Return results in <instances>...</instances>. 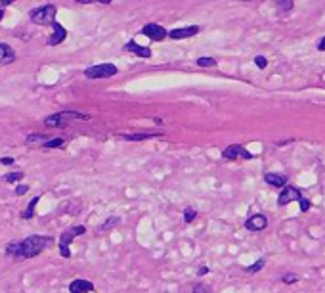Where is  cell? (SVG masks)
I'll return each instance as SVG.
<instances>
[{
  "label": "cell",
  "mask_w": 325,
  "mask_h": 293,
  "mask_svg": "<svg viewBox=\"0 0 325 293\" xmlns=\"http://www.w3.org/2000/svg\"><path fill=\"white\" fill-rule=\"evenodd\" d=\"M54 242L52 236H41V234H33L27 236L25 240L20 242H10L4 248V255L12 261H27V259H35L43 253L46 248H50Z\"/></svg>",
  "instance_id": "6da1fadb"
},
{
  "label": "cell",
  "mask_w": 325,
  "mask_h": 293,
  "mask_svg": "<svg viewBox=\"0 0 325 293\" xmlns=\"http://www.w3.org/2000/svg\"><path fill=\"white\" fill-rule=\"evenodd\" d=\"M83 234H87V226L83 225H75L62 232V236H60V255L64 259H71V249H69L71 248V242L77 236H83Z\"/></svg>",
  "instance_id": "7a4b0ae2"
},
{
  "label": "cell",
  "mask_w": 325,
  "mask_h": 293,
  "mask_svg": "<svg viewBox=\"0 0 325 293\" xmlns=\"http://www.w3.org/2000/svg\"><path fill=\"white\" fill-rule=\"evenodd\" d=\"M56 6L54 4H44V6H39V8H33L29 12V18L31 22L37 23V25H54V20H56Z\"/></svg>",
  "instance_id": "3957f363"
},
{
  "label": "cell",
  "mask_w": 325,
  "mask_h": 293,
  "mask_svg": "<svg viewBox=\"0 0 325 293\" xmlns=\"http://www.w3.org/2000/svg\"><path fill=\"white\" fill-rule=\"evenodd\" d=\"M113 75H117V68L113 64H100L85 69V77L88 79H109Z\"/></svg>",
  "instance_id": "277c9868"
},
{
  "label": "cell",
  "mask_w": 325,
  "mask_h": 293,
  "mask_svg": "<svg viewBox=\"0 0 325 293\" xmlns=\"http://www.w3.org/2000/svg\"><path fill=\"white\" fill-rule=\"evenodd\" d=\"M222 158L228 159V161H236V159H247L249 161V159H253V154L247 152L239 144H232V146H228V148L222 150Z\"/></svg>",
  "instance_id": "5b68a950"
},
{
  "label": "cell",
  "mask_w": 325,
  "mask_h": 293,
  "mask_svg": "<svg viewBox=\"0 0 325 293\" xmlns=\"http://www.w3.org/2000/svg\"><path fill=\"white\" fill-rule=\"evenodd\" d=\"M301 200H303V192H301L299 188H295V186H285L283 192L278 196V205H280V207H285V205H289L291 202H301Z\"/></svg>",
  "instance_id": "8992f818"
},
{
  "label": "cell",
  "mask_w": 325,
  "mask_h": 293,
  "mask_svg": "<svg viewBox=\"0 0 325 293\" xmlns=\"http://www.w3.org/2000/svg\"><path fill=\"white\" fill-rule=\"evenodd\" d=\"M142 35H146L148 39H152V41H155V43H159V41H163V39L169 37L167 29L161 27V25H157V23H148V25L142 29Z\"/></svg>",
  "instance_id": "52a82bcc"
},
{
  "label": "cell",
  "mask_w": 325,
  "mask_h": 293,
  "mask_svg": "<svg viewBox=\"0 0 325 293\" xmlns=\"http://www.w3.org/2000/svg\"><path fill=\"white\" fill-rule=\"evenodd\" d=\"M266 226H268V219H266L264 215H253V217H249V219L245 221V228L251 230V232H260V230H264Z\"/></svg>",
  "instance_id": "ba28073f"
},
{
  "label": "cell",
  "mask_w": 325,
  "mask_h": 293,
  "mask_svg": "<svg viewBox=\"0 0 325 293\" xmlns=\"http://www.w3.org/2000/svg\"><path fill=\"white\" fill-rule=\"evenodd\" d=\"M199 33V27L197 25H190V27H180V29H173L169 33L171 39H190V37H195Z\"/></svg>",
  "instance_id": "9c48e42d"
},
{
  "label": "cell",
  "mask_w": 325,
  "mask_h": 293,
  "mask_svg": "<svg viewBox=\"0 0 325 293\" xmlns=\"http://www.w3.org/2000/svg\"><path fill=\"white\" fill-rule=\"evenodd\" d=\"M52 27H54V33H52V35H50V39H48V46L62 45L65 39H67V31H65L60 23H54Z\"/></svg>",
  "instance_id": "30bf717a"
},
{
  "label": "cell",
  "mask_w": 325,
  "mask_h": 293,
  "mask_svg": "<svg viewBox=\"0 0 325 293\" xmlns=\"http://www.w3.org/2000/svg\"><path fill=\"white\" fill-rule=\"evenodd\" d=\"M94 292V284L88 280H73L69 284V293H90Z\"/></svg>",
  "instance_id": "8fae6325"
},
{
  "label": "cell",
  "mask_w": 325,
  "mask_h": 293,
  "mask_svg": "<svg viewBox=\"0 0 325 293\" xmlns=\"http://www.w3.org/2000/svg\"><path fill=\"white\" fill-rule=\"evenodd\" d=\"M125 50H127V52H132V54H136L138 58H152V48L136 45L134 41H130L129 45H125Z\"/></svg>",
  "instance_id": "7c38bea8"
},
{
  "label": "cell",
  "mask_w": 325,
  "mask_h": 293,
  "mask_svg": "<svg viewBox=\"0 0 325 293\" xmlns=\"http://www.w3.org/2000/svg\"><path fill=\"white\" fill-rule=\"evenodd\" d=\"M264 180H266L268 186H274V188H285L287 186V177L285 175H278V173H266Z\"/></svg>",
  "instance_id": "4fadbf2b"
},
{
  "label": "cell",
  "mask_w": 325,
  "mask_h": 293,
  "mask_svg": "<svg viewBox=\"0 0 325 293\" xmlns=\"http://www.w3.org/2000/svg\"><path fill=\"white\" fill-rule=\"evenodd\" d=\"M14 60H16L14 48L4 45V43H0V66H8V64H12Z\"/></svg>",
  "instance_id": "5bb4252c"
},
{
  "label": "cell",
  "mask_w": 325,
  "mask_h": 293,
  "mask_svg": "<svg viewBox=\"0 0 325 293\" xmlns=\"http://www.w3.org/2000/svg\"><path fill=\"white\" fill-rule=\"evenodd\" d=\"M125 140H130V142H140V140H148V138H155V136H161L159 133H130V135H121Z\"/></svg>",
  "instance_id": "9a60e30c"
},
{
  "label": "cell",
  "mask_w": 325,
  "mask_h": 293,
  "mask_svg": "<svg viewBox=\"0 0 325 293\" xmlns=\"http://www.w3.org/2000/svg\"><path fill=\"white\" fill-rule=\"evenodd\" d=\"M41 202V196H35L31 202H29V205H27V209L25 211H22V219L23 221H31L33 217H35V207H37V203Z\"/></svg>",
  "instance_id": "2e32d148"
},
{
  "label": "cell",
  "mask_w": 325,
  "mask_h": 293,
  "mask_svg": "<svg viewBox=\"0 0 325 293\" xmlns=\"http://www.w3.org/2000/svg\"><path fill=\"white\" fill-rule=\"evenodd\" d=\"M46 140H48L46 135H41V133H31V135L25 138V144H27V146H33V144H41V146H43Z\"/></svg>",
  "instance_id": "e0dca14e"
},
{
  "label": "cell",
  "mask_w": 325,
  "mask_h": 293,
  "mask_svg": "<svg viewBox=\"0 0 325 293\" xmlns=\"http://www.w3.org/2000/svg\"><path fill=\"white\" fill-rule=\"evenodd\" d=\"M65 144L64 138H50V140H46L43 144L44 150H58V148H62Z\"/></svg>",
  "instance_id": "ac0fdd59"
},
{
  "label": "cell",
  "mask_w": 325,
  "mask_h": 293,
  "mask_svg": "<svg viewBox=\"0 0 325 293\" xmlns=\"http://www.w3.org/2000/svg\"><path fill=\"white\" fill-rule=\"evenodd\" d=\"M264 265H266V259H259L255 265H251V267H245L243 270L247 272V274H257V272H260L262 269H264Z\"/></svg>",
  "instance_id": "d6986e66"
},
{
  "label": "cell",
  "mask_w": 325,
  "mask_h": 293,
  "mask_svg": "<svg viewBox=\"0 0 325 293\" xmlns=\"http://www.w3.org/2000/svg\"><path fill=\"white\" fill-rule=\"evenodd\" d=\"M0 180L4 182H18V180H23V173L22 171H18V173H8V175H4Z\"/></svg>",
  "instance_id": "ffe728a7"
},
{
  "label": "cell",
  "mask_w": 325,
  "mask_h": 293,
  "mask_svg": "<svg viewBox=\"0 0 325 293\" xmlns=\"http://www.w3.org/2000/svg\"><path fill=\"white\" fill-rule=\"evenodd\" d=\"M195 217H197V211H195L194 207H188L186 211H184V223L186 225H190V223H194Z\"/></svg>",
  "instance_id": "44dd1931"
},
{
  "label": "cell",
  "mask_w": 325,
  "mask_h": 293,
  "mask_svg": "<svg viewBox=\"0 0 325 293\" xmlns=\"http://www.w3.org/2000/svg\"><path fill=\"white\" fill-rule=\"evenodd\" d=\"M197 66H199V68H215V66H217V60H215V58H199V60H197Z\"/></svg>",
  "instance_id": "7402d4cb"
},
{
  "label": "cell",
  "mask_w": 325,
  "mask_h": 293,
  "mask_svg": "<svg viewBox=\"0 0 325 293\" xmlns=\"http://www.w3.org/2000/svg\"><path fill=\"white\" fill-rule=\"evenodd\" d=\"M121 223V219L119 217H111V219H108L104 225H102V230L106 232V230H111V228H115V225H119Z\"/></svg>",
  "instance_id": "603a6c76"
},
{
  "label": "cell",
  "mask_w": 325,
  "mask_h": 293,
  "mask_svg": "<svg viewBox=\"0 0 325 293\" xmlns=\"http://www.w3.org/2000/svg\"><path fill=\"white\" fill-rule=\"evenodd\" d=\"M276 6L283 12H289L293 10V0H276Z\"/></svg>",
  "instance_id": "cb8c5ba5"
},
{
  "label": "cell",
  "mask_w": 325,
  "mask_h": 293,
  "mask_svg": "<svg viewBox=\"0 0 325 293\" xmlns=\"http://www.w3.org/2000/svg\"><path fill=\"white\" fill-rule=\"evenodd\" d=\"M192 293H213V292H211L209 286H205V284H197V286H194V292Z\"/></svg>",
  "instance_id": "d4e9b609"
},
{
  "label": "cell",
  "mask_w": 325,
  "mask_h": 293,
  "mask_svg": "<svg viewBox=\"0 0 325 293\" xmlns=\"http://www.w3.org/2000/svg\"><path fill=\"white\" fill-rule=\"evenodd\" d=\"M255 64H257V68L259 69H264L268 66V60L264 58V56H255Z\"/></svg>",
  "instance_id": "484cf974"
},
{
  "label": "cell",
  "mask_w": 325,
  "mask_h": 293,
  "mask_svg": "<svg viewBox=\"0 0 325 293\" xmlns=\"http://www.w3.org/2000/svg\"><path fill=\"white\" fill-rule=\"evenodd\" d=\"M283 284H295V282H299V276H295V274H285L282 278Z\"/></svg>",
  "instance_id": "4316f807"
},
{
  "label": "cell",
  "mask_w": 325,
  "mask_h": 293,
  "mask_svg": "<svg viewBox=\"0 0 325 293\" xmlns=\"http://www.w3.org/2000/svg\"><path fill=\"white\" fill-rule=\"evenodd\" d=\"M301 211H303V213H308V209H310V207H312V203L308 202V200H306V198H303V200H301Z\"/></svg>",
  "instance_id": "83f0119b"
},
{
  "label": "cell",
  "mask_w": 325,
  "mask_h": 293,
  "mask_svg": "<svg viewBox=\"0 0 325 293\" xmlns=\"http://www.w3.org/2000/svg\"><path fill=\"white\" fill-rule=\"evenodd\" d=\"M29 192V186L27 184H20L18 188H16V196H23V194H27Z\"/></svg>",
  "instance_id": "f1b7e54d"
},
{
  "label": "cell",
  "mask_w": 325,
  "mask_h": 293,
  "mask_svg": "<svg viewBox=\"0 0 325 293\" xmlns=\"http://www.w3.org/2000/svg\"><path fill=\"white\" fill-rule=\"evenodd\" d=\"M0 163L6 165V167H10V165H14V158H0Z\"/></svg>",
  "instance_id": "f546056e"
},
{
  "label": "cell",
  "mask_w": 325,
  "mask_h": 293,
  "mask_svg": "<svg viewBox=\"0 0 325 293\" xmlns=\"http://www.w3.org/2000/svg\"><path fill=\"white\" fill-rule=\"evenodd\" d=\"M197 274H199V276H205V274H209V267H199Z\"/></svg>",
  "instance_id": "4dcf8cb0"
},
{
  "label": "cell",
  "mask_w": 325,
  "mask_h": 293,
  "mask_svg": "<svg viewBox=\"0 0 325 293\" xmlns=\"http://www.w3.org/2000/svg\"><path fill=\"white\" fill-rule=\"evenodd\" d=\"M318 50H322V52H325V37L318 43Z\"/></svg>",
  "instance_id": "1f68e13d"
},
{
  "label": "cell",
  "mask_w": 325,
  "mask_h": 293,
  "mask_svg": "<svg viewBox=\"0 0 325 293\" xmlns=\"http://www.w3.org/2000/svg\"><path fill=\"white\" fill-rule=\"evenodd\" d=\"M12 2H16V0H0V8H2V6H8V4H12Z\"/></svg>",
  "instance_id": "d6a6232c"
},
{
  "label": "cell",
  "mask_w": 325,
  "mask_h": 293,
  "mask_svg": "<svg viewBox=\"0 0 325 293\" xmlns=\"http://www.w3.org/2000/svg\"><path fill=\"white\" fill-rule=\"evenodd\" d=\"M75 2H79V4H92V2H98V0H75Z\"/></svg>",
  "instance_id": "836d02e7"
},
{
  "label": "cell",
  "mask_w": 325,
  "mask_h": 293,
  "mask_svg": "<svg viewBox=\"0 0 325 293\" xmlns=\"http://www.w3.org/2000/svg\"><path fill=\"white\" fill-rule=\"evenodd\" d=\"M98 2H102V4H109L111 0H98Z\"/></svg>",
  "instance_id": "e575fe53"
},
{
  "label": "cell",
  "mask_w": 325,
  "mask_h": 293,
  "mask_svg": "<svg viewBox=\"0 0 325 293\" xmlns=\"http://www.w3.org/2000/svg\"><path fill=\"white\" fill-rule=\"evenodd\" d=\"M2 18H4V12H2V10H0V22H2Z\"/></svg>",
  "instance_id": "d590c367"
}]
</instances>
